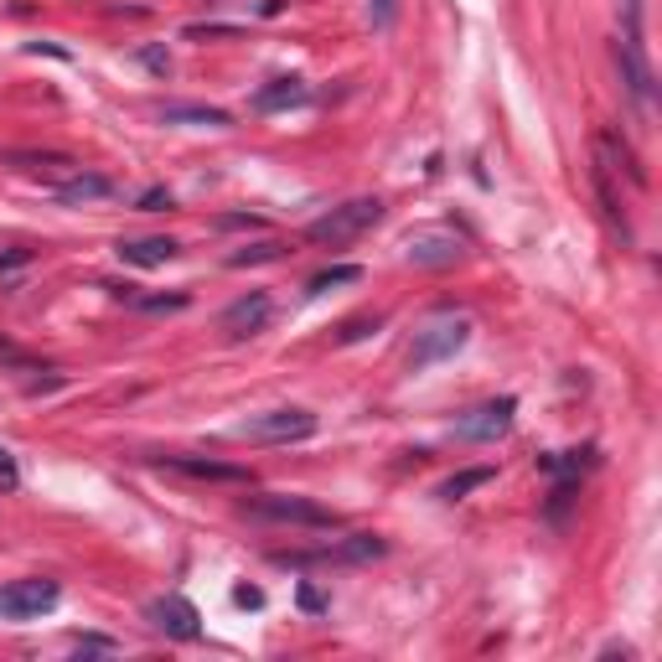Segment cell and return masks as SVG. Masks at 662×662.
<instances>
[{
    "label": "cell",
    "mask_w": 662,
    "mask_h": 662,
    "mask_svg": "<svg viewBox=\"0 0 662 662\" xmlns=\"http://www.w3.org/2000/svg\"><path fill=\"white\" fill-rule=\"evenodd\" d=\"M244 513L254 518V523H285V528H321V533H331L342 518L331 513V507H321V502H311V497H290V492H264V497H249L244 502Z\"/></svg>",
    "instance_id": "obj_1"
},
{
    "label": "cell",
    "mask_w": 662,
    "mask_h": 662,
    "mask_svg": "<svg viewBox=\"0 0 662 662\" xmlns=\"http://www.w3.org/2000/svg\"><path fill=\"white\" fill-rule=\"evenodd\" d=\"M378 218H383V202L378 197H352L342 207H331V213H321L306 228V238H311V244H321V249H342V244H352V238H363Z\"/></svg>",
    "instance_id": "obj_2"
},
{
    "label": "cell",
    "mask_w": 662,
    "mask_h": 662,
    "mask_svg": "<svg viewBox=\"0 0 662 662\" xmlns=\"http://www.w3.org/2000/svg\"><path fill=\"white\" fill-rule=\"evenodd\" d=\"M311 435H316L311 409H269V414H254L244 425H233V440H254V445H300Z\"/></svg>",
    "instance_id": "obj_3"
},
{
    "label": "cell",
    "mask_w": 662,
    "mask_h": 662,
    "mask_svg": "<svg viewBox=\"0 0 662 662\" xmlns=\"http://www.w3.org/2000/svg\"><path fill=\"white\" fill-rule=\"evenodd\" d=\"M461 254H466V238L445 223H419L404 233V259L414 269H450Z\"/></svg>",
    "instance_id": "obj_4"
},
{
    "label": "cell",
    "mask_w": 662,
    "mask_h": 662,
    "mask_svg": "<svg viewBox=\"0 0 662 662\" xmlns=\"http://www.w3.org/2000/svg\"><path fill=\"white\" fill-rule=\"evenodd\" d=\"M388 544L378 533H352L342 544H326V549H311V554H269V564L280 569H321V564H368V559H383Z\"/></svg>",
    "instance_id": "obj_5"
},
{
    "label": "cell",
    "mask_w": 662,
    "mask_h": 662,
    "mask_svg": "<svg viewBox=\"0 0 662 662\" xmlns=\"http://www.w3.org/2000/svg\"><path fill=\"white\" fill-rule=\"evenodd\" d=\"M466 342H471V321H461V316H440V321H430V326L414 337V347H409V368H414V373H425V368L445 363V357H456Z\"/></svg>",
    "instance_id": "obj_6"
},
{
    "label": "cell",
    "mask_w": 662,
    "mask_h": 662,
    "mask_svg": "<svg viewBox=\"0 0 662 662\" xmlns=\"http://www.w3.org/2000/svg\"><path fill=\"white\" fill-rule=\"evenodd\" d=\"M57 580H11L0 585V621H32L57 606Z\"/></svg>",
    "instance_id": "obj_7"
},
{
    "label": "cell",
    "mask_w": 662,
    "mask_h": 662,
    "mask_svg": "<svg viewBox=\"0 0 662 662\" xmlns=\"http://www.w3.org/2000/svg\"><path fill=\"white\" fill-rule=\"evenodd\" d=\"M513 414H518V399H487V404H476L471 414L456 419V440H476V445H487V440H502L507 430H513Z\"/></svg>",
    "instance_id": "obj_8"
},
{
    "label": "cell",
    "mask_w": 662,
    "mask_h": 662,
    "mask_svg": "<svg viewBox=\"0 0 662 662\" xmlns=\"http://www.w3.org/2000/svg\"><path fill=\"white\" fill-rule=\"evenodd\" d=\"M145 621L156 626V631H166V637H176V642H192L197 631H202V616H197V606L187 595H156L145 606Z\"/></svg>",
    "instance_id": "obj_9"
},
{
    "label": "cell",
    "mask_w": 662,
    "mask_h": 662,
    "mask_svg": "<svg viewBox=\"0 0 662 662\" xmlns=\"http://www.w3.org/2000/svg\"><path fill=\"white\" fill-rule=\"evenodd\" d=\"M269 316H275V300H269L264 290H249V295H238L233 306H223L218 326L228 331L233 342H244V337H254V331L269 326Z\"/></svg>",
    "instance_id": "obj_10"
},
{
    "label": "cell",
    "mask_w": 662,
    "mask_h": 662,
    "mask_svg": "<svg viewBox=\"0 0 662 662\" xmlns=\"http://www.w3.org/2000/svg\"><path fill=\"white\" fill-rule=\"evenodd\" d=\"M156 466L182 471L192 481H218V487H249V466H228V461H207V456H156Z\"/></svg>",
    "instance_id": "obj_11"
},
{
    "label": "cell",
    "mask_w": 662,
    "mask_h": 662,
    "mask_svg": "<svg viewBox=\"0 0 662 662\" xmlns=\"http://www.w3.org/2000/svg\"><path fill=\"white\" fill-rule=\"evenodd\" d=\"M616 68H621V78H626V88H631V99L637 104H652V68H647V47H637V42H621L616 37Z\"/></svg>",
    "instance_id": "obj_12"
},
{
    "label": "cell",
    "mask_w": 662,
    "mask_h": 662,
    "mask_svg": "<svg viewBox=\"0 0 662 662\" xmlns=\"http://www.w3.org/2000/svg\"><path fill=\"white\" fill-rule=\"evenodd\" d=\"M114 254L125 264H135V269H161V264L176 259V244L171 238H119Z\"/></svg>",
    "instance_id": "obj_13"
},
{
    "label": "cell",
    "mask_w": 662,
    "mask_h": 662,
    "mask_svg": "<svg viewBox=\"0 0 662 662\" xmlns=\"http://www.w3.org/2000/svg\"><path fill=\"white\" fill-rule=\"evenodd\" d=\"M300 104H311V88L300 83V78H275V83H264L259 94H254V109L259 114H280V109H300Z\"/></svg>",
    "instance_id": "obj_14"
},
{
    "label": "cell",
    "mask_w": 662,
    "mask_h": 662,
    "mask_svg": "<svg viewBox=\"0 0 662 662\" xmlns=\"http://www.w3.org/2000/svg\"><path fill=\"white\" fill-rule=\"evenodd\" d=\"M161 119L166 125H197V130H228L233 125V114L218 104H161Z\"/></svg>",
    "instance_id": "obj_15"
},
{
    "label": "cell",
    "mask_w": 662,
    "mask_h": 662,
    "mask_svg": "<svg viewBox=\"0 0 662 662\" xmlns=\"http://www.w3.org/2000/svg\"><path fill=\"white\" fill-rule=\"evenodd\" d=\"M104 197H114V182H109V176H99V171H78L73 182L57 187V202H68V207H78V202H104Z\"/></svg>",
    "instance_id": "obj_16"
},
{
    "label": "cell",
    "mask_w": 662,
    "mask_h": 662,
    "mask_svg": "<svg viewBox=\"0 0 662 662\" xmlns=\"http://www.w3.org/2000/svg\"><path fill=\"white\" fill-rule=\"evenodd\" d=\"M6 166H21V171H47V166H78L73 156H63V150H6L0 156Z\"/></svg>",
    "instance_id": "obj_17"
},
{
    "label": "cell",
    "mask_w": 662,
    "mask_h": 662,
    "mask_svg": "<svg viewBox=\"0 0 662 662\" xmlns=\"http://www.w3.org/2000/svg\"><path fill=\"white\" fill-rule=\"evenodd\" d=\"M487 481H492V466H471V471H456V476H445V481H440V497H445V502H461L466 492L487 487Z\"/></svg>",
    "instance_id": "obj_18"
},
{
    "label": "cell",
    "mask_w": 662,
    "mask_h": 662,
    "mask_svg": "<svg viewBox=\"0 0 662 662\" xmlns=\"http://www.w3.org/2000/svg\"><path fill=\"white\" fill-rule=\"evenodd\" d=\"M285 254H290V244H285V238H264V244H254V249H238V254H228V264H233V269H249V264L285 259Z\"/></svg>",
    "instance_id": "obj_19"
},
{
    "label": "cell",
    "mask_w": 662,
    "mask_h": 662,
    "mask_svg": "<svg viewBox=\"0 0 662 662\" xmlns=\"http://www.w3.org/2000/svg\"><path fill=\"white\" fill-rule=\"evenodd\" d=\"M616 16H621V42H642V16H647V0H616Z\"/></svg>",
    "instance_id": "obj_20"
},
{
    "label": "cell",
    "mask_w": 662,
    "mask_h": 662,
    "mask_svg": "<svg viewBox=\"0 0 662 662\" xmlns=\"http://www.w3.org/2000/svg\"><path fill=\"white\" fill-rule=\"evenodd\" d=\"M590 461H595V450H564V456H538V466H544L549 476H580Z\"/></svg>",
    "instance_id": "obj_21"
},
{
    "label": "cell",
    "mask_w": 662,
    "mask_h": 662,
    "mask_svg": "<svg viewBox=\"0 0 662 662\" xmlns=\"http://www.w3.org/2000/svg\"><path fill=\"white\" fill-rule=\"evenodd\" d=\"M352 280H363V269H357V264H331V269H321V275L306 285V295H326L331 285H352Z\"/></svg>",
    "instance_id": "obj_22"
},
{
    "label": "cell",
    "mask_w": 662,
    "mask_h": 662,
    "mask_svg": "<svg viewBox=\"0 0 662 662\" xmlns=\"http://www.w3.org/2000/svg\"><path fill=\"white\" fill-rule=\"evenodd\" d=\"M187 300H192L187 290H176V295H135L130 306H135V311H150V316H161V311H187Z\"/></svg>",
    "instance_id": "obj_23"
},
{
    "label": "cell",
    "mask_w": 662,
    "mask_h": 662,
    "mask_svg": "<svg viewBox=\"0 0 662 662\" xmlns=\"http://www.w3.org/2000/svg\"><path fill=\"white\" fill-rule=\"evenodd\" d=\"M368 16H373L378 32H388V26L399 21V0H368Z\"/></svg>",
    "instance_id": "obj_24"
},
{
    "label": "cell",
    "mask_w": 662,
    "mask_h": 662,
    "mask_svg": "<svg viewBox=\"0 0 662 662\" xmlns=\"http://www.w3.org/2000/svg\"><path fill=\"white\" fill-rule=\"evenodd\" d=\"M21 487V466H16V456L6 445H0V492H16Z\"/></svg>",
    "instance_id": "obj_25"
},
{
    "label": "cell",
    "mask_w": 662,
    "mask_h": 662,
    "mask_svg": "<svg viewBox=\"0 0 662 662\" xmlns=\"http://www.w3.org/2000/svg\"><path fill=\"white\" fill-rule=\"evenodd\" d=\"M135 57H140V63H145V68H150V73H161V78H166V73H171V57H166V52H161V47H140V52H135Z\"/></svg>",
    "instance_id": "obj_26"
},
{
    "label": "cell",
    "mask_w": 662,
    "mask_h": 662,
    "mask_svg": "<svg viewBox=\"0 0 662 662\" xmlns=\"http://www.w3.org/2000/svg\"><path fill=\"white\" fill-rule=\"evenodd\" d=\"M378 326H383L378 316H363V321H347V326H342V342H363V337H368V331H378Z\"/></svg>",
    "instance_id": "obj_27"
},
{
    "label": "cell",
    "mask_w": 662,
    "mask_h": 662,
    "mask_svg": "<svg viewBox=\"0 0 662 662\" xmlns=\"http://www.w3.org/2000/svg\"><path fill=\"white\" fill-rule=\"evenodd\" d=\"M166 207H171V192H166V187H150V192L140 197V213H166Z\"/></svg>",
    "instance_id": "obj_28"
},
{
    "label": "cell",
    "mask_w": 662,
    "mask_h": 662,
    "mask_svg": "<svg viewBox=\"0 0 662 662\" xmlns=\"http://www.w3.org/2000/svg\"><path fill=\"white\" fill-rule=\"evenodd\" d=\"M233 600H238V606H264V590H254V585H238V590H233Z\"/></svg>",
    "instance_id": "obj_29"
},
{
    "label": "cell",
    "mask_w": 662,
    "mask_h": 662,
    "mask_svg": "<svg viewBox=\"0 0 662 662\" xmlns=\"http://www.w3.org/2000/svg\"><path fill=\"white\" fill-rule=\"evenodd\" d=\"M73 647H78V652H114V642H109V637H78Z\"/></svg>",
    "instance_id": "obj_30"
},
{
    "label": "cell",
    "mask_w": 662,
    "mask_h": 662,
    "mask_svg": "<svg viewBox=\"0 0 662 662\" xmlns=\"http://www.w3.org/2000/svg\"><path fill=\"white\" fill-rule=\"evenodd\" d=\"M300 606H306V611H326V600H321V590H311V585H300Z\"/></svg>",
    "instance_id": "obj_31"
},
{
    "label": "cell",
    "mask_w": 662,
    "mask_h": 662,
    "mask_svg": "<svg viewBox=\"0 0 662 662\" xmlns=\"http://www.w3.org/2000/svg\"><path fill=\"white\" fill-rule=\"evenodd\" d=\"M218 228H264V223L249 218V213H233V218H218Z\"/></svg>",
    "instance_id": "obj_32"
},
{
    "label": "cell",
    "mask_w": 662,
    "mask_h": 662,
    "mask_svg": "<svg viewBox=\"0 0 662 662\" xmlns=\"http://www.w3.org/2000/svg\"><path fill=\"white\" fill-rule=\"evenodd\" d=\"M26 259H32L26 249H11V254H0V269H11V264H26Z\"/></svg>",
    "instance_id": "obj_33"
}]
</instances>
